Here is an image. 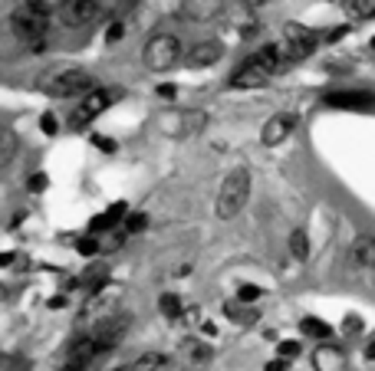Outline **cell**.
<instances>
[{
    "label": "cell",
    "instance_id": "11",
    "mask_svg": "<svg viewBox=\"0 0 375 371\" xmlns=\"http://www.w3.org/2000/svg\"><path fill=\"white\" fill-rule=\"evenodd\" d=\"M293 128H297V115H290V112H280V115H270L267 122H263V132H260V141L267 148H274L280 141H287L293 135Z\"/></svg>",
    "mask_w": 375,
    "mask_h": 371
},
{
    "label": "cell",
    "instance_id": "6",
    "mask_svg": "<svg viewBox=\"0 0 375 371\" xmlns=\"http://www.w3.org/2000/svg\"><path fill=\"white\" fill-rule=\"evenodd\" d=\"M115 302H119V286H112V283L96 286V289H89L86 306H83V312H79V319H83V322L106 319V316H112Z\"/></svg>",
    "mask_w": 375,
    "mask_h": 371
},
{
    "label": "cell",
    "instance_id": "23",
    "mask_svg": "<svg viewBox=\"0 0 375 371\" xmlns=\"http://www.w3.org/2000/svg\"><path fill=\"white\" fill-rule=\"evenodd\" d=\"M290 253L297 260H306L310 257V236H306V230H293L290 234Z\"/></svg>",
    "mask_w": 375,
    "mask_h": 371
},
{
    "label": "cell",
    "instance_id": "22",
    "mask_svg": "<svg viewBox=\"0 0 375 371\" xmlns=\"http://www.w3.org/2000/svg\"><path fill=\"white\" fill-rule=\"evenodd\" d=\"M300 329H303V335H310V338H329V335H333V329H329L323 319H312V316H306V319L300 322Z\"/></svg>",
    "mask_w": 375,
    "mask_h": 371
},
{
    "label": "cell",
    "instance_id": "33",
    "mask_svg": "<svg viewBox=\"0 0 375 371\" xmlns=\"http://www.w3.org/2000/svg\"><path fill=\"white\" fill-rule=\"evenodd\" d=\"M122 33H125V24H112L109 26V33H106V40H109V43H119Z\"/></svg>",
    "mask_w": 375,
    "mask_h": 371
},
{
    "label": "cell",
    "instance_id": "29",
    "mask_svg": "<svg viewBox=\"0 0 375 371\" xmlns=\"http://www.w3.org/2000/svg\"><path fill=\"white\" fill-rule=\"evenodd\" d=\"M26 187H30L33 194H43V191L50 187V178H47V174H33V178L26 181Z\"/></svg>",
    "mask_w": 375,
    "mask_h": 371
},
{
    "label": "cell",
    "instance_id": "2",
    "mask_svg": "<svg viewBox=\"0 0 375 371\" xmlns=\"http://www.w3.org/2000/svg\"><path fill=\"white\" fill-rule=\"evenodd\" d=\"M40 89L47 96H56V99H69V96H89L96 89V79L86 73V69H56V73H47L40 79Z\"/></svg>",
    "mask_w": 375,
    "mask_h": 371
},
{
    "label": "cell",
    "instance_id": "31",
    "mask_svg": "<svg viewBox=\"0 0 375 371\" xmlns=\"http://www.w3.org/2000/svg\"><path fill=\"white\" fill-rule=\"evenodd\" d=\"M92 145H96V148H102V151H109V155L115 151V141L109 135H92Z\"/></svg>",
    "mask_w": 375,
    "mask_h": 371
},
{
    "label": "cell",
    "instance_id": "34",
    "mask_svg": "<svg viewBox=\"0 0 375 371\" xmlns=\"http://www.w3.org/2000/svg\"><path fill=\"white\" fill-rule=\"evenodd\" d=\"M359 329H362V325H359V319H356V316H349V319H346V325H342V332H346V335H356Z\"/></svg>",
    "mask_w": 375,
    "mask_h": 371
},
{
    "label": "cell",
    "instance_id": "9",
    "mask_svg": "<svg viewBox=\"0 0 375 371\" xmlns=\"http://www.w3.org/2000/svg\"><path fill=\"white\" fill-rule=\"evenodd\" d=\"M128 325H132V316H119V312H112V316H106V319L99 322H92V332L89 335H96L102 345L112 352L119 342L125 338V332H128Z\"/></svg>",
    "mask_w": 375,
    "mask_h": 371
},
{
    "label": "cell",
    "instance_id": "17",
    "mask_svg": "<svg viewBox=\"0 0 375 371\" xmlns=\"http://www.w3.org/2000/svg\"><path fill=\"white\" fill-rule=\"evenodd\" d=\"M312 365H316V371H342L346 368V355L336 345H319L312 352Z\"/></svg>",
    "mask_w": 375,
    "mask_h": 371
},
{
    "label": "cell",
    "instance_id": "39",
    "mask_svg": "<svg viewBox=\"0 0 375 371\" xmlns=\"http://www.w3.org/2000/svg\"><path fill=\"white\" fill-rule=\"evenodd\" d=\"M13 260H17V257H13V253H0V266H10Z\"/></svg>",
    "mask_w": 375,
    "mask_h": 371
},
{
    "label": "cell",
    "instance_id": "1",
    "mask_svg": "<svg viewBox=\"0 0 375 371\" xmlns=\"http://www.w3.org/2000/svg\"><path fill=\"white\" fill-rule=\"evenodd\" d=\"M250 198V174L247 168H234V171L224 178V184L217 191V204H214V211L221 221H231V217H238L244 211V204Z\"/></svg>",
    "mask_w": 375,
    "mask_h": 371
},
{
    "label": "cell",
    "instance_id": "4",
    "mask_svg": "<svg viewBox=\"0 0 375 371\" xmlns=\"http://www.w3.org/2000/svg\"><path fill=\"white\" fill-rule=\"evenodd\" d=\"M142 60H145V66H149L151 73H168V69L178 66V60H181V43H178V37H172V33H158V37H151L149 43H145Z\"/></svg>",
    "mask_w": 375,
    "mask_h": 371
},
{
    "label": "cell",
    "instance_id": "19",
    "mask_svg": "<svg viewBox=\"0 0 375 371\" xmlns=\"http://www.w3.org/2000/svg\"><path fill=\"white\" fill-rule=\"evenodd\" d=\"M132 368L135 371H165L168 368V355H162V352H145V355H138L132 361Z\"/></svg>",
    "mask_w": 375,
    "mask_h": 371
},
{
    "label": "cell",
    "instance_id": "38",
    "mask_svg": "<svg viewBox=\"0 0 375 371\" xmlns=\"http://www.w3.org/2000/svg\"><path fill=\"white\" fill-rule=\"evenodd\" d=\"M158 96H162V99H175V86H162L158 89Z\"/></svg>",
    "mask_w": 375,
    "mask_h": 371
},
{
    "label": "cell",
    "instance_id": "25",
    "mask_svg": "<svg viewBox=\"0 0 375 371\" xmlns=\"http://www.w3.org/2000/svg\"><path fill=\"white\" fill-rule=\"evenodd\" d=\"M145 227H149V217H145V214H128V221H125V236L142 234Z\"/></svg>",
    "mask_w": 375,
    "mask_h": 371
},
{
    "label": "cell",
    "instance_id": "12",
    "mask_svg": "<svg viewBox=\"0 0 375 371\" xmlns=\"http://www.w3.org/2000/svg\"><path fill=\"white\" fill-rule=\"evenodd\" d=\"M329 109H349V112H362V109H375V92H329L326 96Z\"/></svg>",
    "mask_w": 375,
    "mask_h": 371
},
{
    "label": "cell",
    "instance_id": "8",
    "mask_svg": "<svg viewBox=\"0 0 375 371\" xmlns=\"http://www.w3.org/2000/svg\"><path fill=\"white\" fill-rule=\"evenodd\" d=\"M62 26L69 30H79V26H89L96 17H99V3L96 0H66L60 10H56Z\"/></svg>",
    "mask_w": 375,
    "mask_h": 371
},
{
    "label": "cell",
    "instance_id": "32",
    "mask_svg": "<svg viewBox=\"0 0 375 371\" xmlns=\"http://www.w3.org/2000/svg\"><path fill=\"white\" fill-rule=\"evenodd\" d=\"M40 128H43V132H47V135H56V128H60V125H56V119H53L50 112H47V115H43V119H40Z\"/></svg>",
    "mask_w": 375,
    "mask_h": 371
},
{
    "label": "cell",
    "instance_id": "42",
    "mask_svg": "<svg viewBox=\"0 0 375 371\" xmlns=\"http://www.w3.org/2000/svg\"><path fill=\"white\" fill-rule=\"evenodd\" d=\"M372 50H375V37H372Z\"/></svg>",
    "mask_w": 375,
    "mask_h": 371
},
{
    "label": "cell",
    "instance_id": "16",
    "mask_svg": "<svg viewBox=\"0 0 375 371\" xmlns=\"http://www.w3.org/2000/svg\"><path fill=\"white\" fill-rule=\"evenodd\" d=\"M349 260L362 270H375V236L362 234L352 240V250H349Z\"/></svg>",
    "mask_w": 375,
    "mask_h": 371
},
{
    "label": "cell",
    "instance_id": "7",
    "mask_svg": "<svg viewBox=\"0 0 375 371\" xmlns=\"http://www.w3.org/2000/svg\"><path fill=\"white\" fill-rule=\"evenodd\" d=\"M112 102H115V92L96 86L92 92H89V96H83V102H79V105H76V112L69 115V125H73L76 132H79V128H86V125L92 122V119H96L99 112L109 109Z\"/></svg>",
    "mask_w": 375,
    "mask_h": 371
},
{
    "label": "cell",
    "instance_id": "41",
    "mask_svg": "<svg viewBox=\"0 0 375 371\" xmlns=\"http://www.w3.org/2000/svg\"><path fill=\"white\" fill-rule=\"evenodd\" d=\"M115 371H135V368H132V365H119V368H115Z\"/></svg>",
    "mask_w": 375,
    "mask_h": 371
},
{
    "label": "cell",
    "instance_id": "20",
    "mask_svg": "<svg viewBox=\"0 0 375 371\" xmlns=\"http://www.w3.org/2000/svg\"><path fill=\"white\" fill-rule=\"evenodd\" d=\"M346 13H349L352 20H372L375 0H346Z\"/></svg>",
    "mask_w": 375,
    "mask_h": 371
},
{
    "label": "cell",
    "instance_id": "28",
    "mask_svg": "<svg viewBox=\"0 0 375 371\" xmlns=\"http://www.w3.org/2000/svg\"><path fill=\"white\" fill-rule=\"evenodd\" d=\"M30 7H37V10H43V13H56L66 3V0H26Z\"/></svg>",
    "mask_w": 375,
    "mask_h": 371
},
{
    "label": "cell",
    "instance_id": "21",
    "mask_svg": "<svg viewBox=\"0 0 375 371\" xmlns=\"http://www.w3.org/2000/svg\"><path fill=\"white\" fill-rule=\"evenodd\" d=\"M13 155H17V135H13L10 128H3V125H0V168H3Z\"/></svg>",
    "mask_w": 375,
    "mask_h": 371
},
{
    "label": "cell",
    "instance_id": "15",
    "mask_svg": "<svg viewBox=\"0 0 375 371\" xmlns=\"http://www.w3.org/2000/svg\"><path fill=\"white\" fill-rule=\"evenodd\" d=\"M208 359H211V348L204 345V342H198V338H188V342H181V348H178V361H181L185 368H201Z\"/></svg>",
    "mask_w": 375,
    "mask_h": 371
},
{
    "label": "cell",
    "instance_id": "14",
    "mask_svg": "<svg viewBox=\"0 0 375 371\" xmlns=\"http://www.w3.org/2000/svg\"><path fill=\"white\" fill-rule=\"evenodd\" d=\"M224 10V0H181V13L194 24H208Z\"/></svg>",
    "mask_w": 375,
    "mask_h": 371
},
{
    "label": "cell",
    "instance_id": "18",
    "mask_svg": "<svg viewBox=\"0 0 375 371\" xmlns=\"http://www.w3.org/2000/svg\"><path fill=\"white\" fill-rule=\"evenodd\" d=\"M122 214H125V204H112L106 214H96L92 221H89V230L92 234H102V230H112L115 223L122 221Z\"/></svg>",
    "mask_w": 375,
    "mask_h": 371
},
{
    "label": "cell",
    "instance_id": "24",
    "mask_svg": "<svg viewBox=\"0 0 375 371\" xmlns=\"http://www.w3.org/2000/svg\"><path fill=\"white\" fill-rule=\"evenodd\" d=\"M158 309H162V316H168V319H178V316L185 312V306H181V296H175V293H165V296L158 299Z\"/></svg>",
    "mask_w": 375,
    "mask_h": 371
},
{
    "label": "cell",
    "instance_id": "5",
    "mask_svg": "<svg viewBox=\"0 0 375 371\" xmlns=\"http://www.w3.org/2000/svg\"><path fill=\"white\" fill-rule=\"evenodd\" d=\"M280 46H283L290 62H297V60H306V56L319 46V37H316V30H310V26L287 24L283 26V43H280Z\"/></svg>",
    "mask_w": 375,
    "mask_h": 371
},
{
    "label": "cell",
    "instance_id": "26",
    "mask_svg": "<svg viewBox=\"0 0 375 371\" xmlns=\"http://www.w3.org/2000/svg\"><path fill=\"white\" fill-rule=\"evenodd\" d=\"M76 250H79L83 257H96V253H99V250H102V243H99V240H96V236H83V240L76 243Z\"/></svg>",
    "mask_w": 375,
    "mask_h": 371
},
{
    "label": "cell",
    "instance_id": "27",
    "mask_svg": "<svg viewBox=\"0 0 375 371\" xmlns=\"http://www.w3.org/2000/svg\"><path fill=\"white\" fill-rule=\"evenodd\" d=\"M263 296V289H260V286H250V283H244V286H240V289H238V299H240V302H257V299H260Z\"/></svg>",
    "mask_w": 375,
    "mask_h": 371
},
{
    "label": "cell",
    "instance_id": "36",
    "mask_svg": "<svg viewBox=\"0 0 375 371\" xmlns=\"http://www.w3.org/2000/svg\"><path fill=\"white\" fill-rule=\"evenodd\" d=\"M346 33H349V26H336V30H329V37L326 40H342Z\"/></svg>",
    "mask_w": 375,
    "mask_h": 371
},
{
    "label": "cell",
    "instance_id": "40",
    "mask_svg": "<svg viewBox=\"0 0 375 371\" xmlns=\"http://www.w3.org/2000/svg\"><path fill=\"white\" fill-rule=\"evenodd\" d=\"M365 359L375 361V342H369V348H365Z\"/></svg>",
    "mask_w": 375,
    "mask_h": 371
},
{
    "label": "cell",
    "instance_id": "3",
    "mask_svg": "<svg viewBox=\"0 0 375 371\" xmlns=\"http://www.w3.org/2000/svg\"><path fill=\"white\" fill-rule=\"evenodd\" d=\"M13 24V33L24 40V43H30V46H40L43 40H47V33H50V13L37 10V7H20V10H13L10 17Z\"/></svg>",
    "mask_w": 375,
    "mask_h": 371
},
{
    "label": "cell",
    "instance_id": "30",
    "mask_svg": "<svg viewBox=\"0 0 375 371\" xmlns=\"http://www.w3.org/2000/svg\"><path fill=\"white\" fill-rule=\"evenodd\" d=\"M276 352H280V359H297V355H300V342H280V345H276Z\"/></svg>",
    "mask_w": 375,
    "mask_h": 371
},
{
    "label": "cell",
    "instance_id": "35",
    "mask_svg": "<svg viewBox=\"0 0 375 371\" xmlns=\"http://www.w3.org/2000/svg\"><path fill=\"white\" fill-rule=\"evenodd\" d=\"M263 371H287V359H276V361H267Z\"/></svg>",
    "mask_w": 375,
    "mask_h": 371
},
{
    "label": "cell",
    "instance_id": "10",
    "mask_svg": "<svg viewBox=\"0 0 375 371\" xmlns=\"http://www.w3.org/2000/svg\"><path fill=\"white\" fill-rule=\"evenodd\" d=\"M270 69L263 66V60L253 53L247 62H240L238 69H234V76H231V89H257V86H263L267 79H270Z\"/></svg>",
    "mask_w": 375,
    "mask_h": 371
},
{
    "label": "cell",
    "instance_id": "37",
    "mask_svg": "<svg viewBox=\"0 0 375 371\" xmlns=\"http://www.w3.org/2000/svg\"><path fill=\"white\" fill-rule=\"evenodd\" d=\"M238 3H244V7H250V10H257V7H263V3H270V0H238Z\"/></svg>",
    "mask_w": 375,
    "mask_h": 371
},
{
    "label": "cell",
    "instance_id": "13",
    "mask_svg": "<svg viewBox=\"0 0 375 371\" xmlns=\"http://www.w3.org/2000/svg\"><path fill=\"white\" fill-rule=\"evenodd\" d=\"M221 56H224L221 43H217V40H204V43H194V46H191L188 66H191V69H208V66H214Z\"/></svg>",
    "mask_w": 375,
    "mask_h": 371
}]
</instances>
